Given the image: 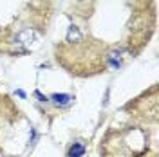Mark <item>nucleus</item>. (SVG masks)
I'll use <instances>...</instances> for the list:
<instances>
[{
	"label": "nucleus",
	"mask_w": 159,
	"mask_h": 157,
	"mask_svg": "<svg viewBox=\"0 0 159 157\" xmlns=\"http://www.w3.org/2000/svg\"><path fill=\"white\" fill-rule=\"evenodd\" d=\"M40 40V34L36 33L34 29H24L16 33L13 38H11V43H15V45H22V47H31L34 42H38Z\"/></svg>",
	"instance_id": "1"
},
{
	"label": "nucleus",
	"mask_w": 159,
	"mask_h": 157,
	"mask_svg": "<svg viewBox=\"0 0 159 157\" xmlns=\"http://www.w3.org/2000/svg\"><path fill=\"white\" fill-rule=\"evenodd\" d=\"M51 101L56 105V107H69L70 105V101H72V96L70 94H52L51 96Z\"/></svg>",
	"instance_id": "2"
},
{
	"label": "nucleus",
	"mask_w": 159,
	"mask_h": 157,
	"mask_svg": "<svg viewBox=\"0 0 159 157\" xmlns=\"http://www.w3.org/2000/svg\"><path fill=\"white\" fill-rule=\"evenodd\" d=\"M85 155V145L83 143H72L67 152V157H83Z\"/></svg>",
	"instance_id": "3"
},
{
	"label": "nucleus",
	"mask_w": 159,
	"mask_h": 157,
	"mask_svg": "<svg viewBox=\"0 0 159 157\" xmlns=\"http://www.w3.org/2000/svg\"><path fill=\"white\" fill-rule=\"evenodd\" d=\"M67 42L69 43H78L81 42V31H80L78 25H70L69 31H67Z\"/></svg>",
	"instance_id": "4"
},
{
	"label": "nucleus",
	"mask_w": 159,
	"mask_h": 157,
	"mask_svg": "<svg viewBox=\"0 0 159 157\" xmlns=\"http://www.w3.org/2000/svg\"><path fill=\"white\" fill-rule=\"evenodd\" d=\"M34 96H36V98H38V101H42V103H47V101H49V98H45L43 94H40L38 90H34Z\"/></svg>",
	"instance_id": "5"
},
{
	"label": "nucleus",
	"mask_w": 159,
	"mask_h": 157,
	"mask_svg": "<svg viewBox=\"0 0 159 157\" xmlns=\"http://www.w3.org/2000/svg\"><path fill=\"white\" fill-rule=\"evenodd\" d=\"M16 94H18L20 98H25V92L24 90H16Z\"/></svg>",
	"instance_id": "6"
}]
</instances>
